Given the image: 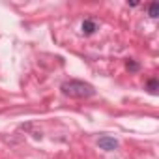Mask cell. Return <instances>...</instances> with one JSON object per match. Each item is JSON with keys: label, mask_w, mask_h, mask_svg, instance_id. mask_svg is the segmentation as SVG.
<instances>
[{"label": "cell", "mask_w": 159, "mask_h": 159, "mask_svg": "<svg viewBox=\"0 0 159 159\" xmlns=\"http://www.w3.org/2000/svg\"><path fill=\"white\" fill-rule=\"evenodd\" d=\"M60 90L64 96L73 98V99H88L96 96V88L90 83L79 81V79H69V81H64L60 84Z\"/></svg>", "instance_id": "obj_1"}, {"label": "cell", "mask_w": 159, "mask_h": 159, "mask_svg": "<svg viewBox=\"0 0 159 159\" xmlns=\"http://www.w3.org/2000/svg\"><path fill=\"white\" fill-rule=\"evenodd\" d=\"M98 146L101 148V150H105V152H114V150H118V140L116 139H112V137H109V135H103V137H99L98 139Z\"/></svg>", "instance_id": "obj_2"}, {"label": "cell", "mask_w": 159, "mask_h": 159, "mask_svg": "<svg viewBox=\"0 0 159 159\" xmlns=\"http://www.w3.org/2000/svg\"><path fill=\"white\" fill-rule=\"evenodd\" d=\"M99 28V25L94 21V19H84L83 21V25H81V32L84 34V36H92V34H96V30Z\"/></svg>", "instance_id": "obj_3"}, {"label": "cell", "mask_w": 159, "mask_h": 159, "mask_svg": "<svg viewBox=\"0 0 159 159\" xmlns=\"http://www.w3.org/2000/svg\"><path fill=\"white\" fill-rule=\"evenodd\" d=\"M144 90L148 92V94H152V96H155L157 94V90H159V81L155 77H152V79H148L146 81V86H144Z\"/></svg>", "instance_id": "obj_4"}, {"label": "cell", "mask_w": 159, "mask_h": 159, "mask_svg": "<svg viewBox=\"0 0 159 159\" xmlns=\"http://www.w3.org/2000/svg\"><path fill=\"white\" fill-rule=\"evenodd\" d=\"M125 69L129 71V73H139L140 71V64L137 62V60H125Z\"/></svg>", "instance_id": "obj_5"}, {"label": "cell", "mask_w": 159, "mask_h": 159, "mask_svg": "<svg viewBox=\"0 0 159 159\" xmlns=\"http://www.w3.org/2000/svg\"><path fill=\"white\" fill-rule=\"evenodd\" d=\"M148 15H150V19H157L159 17V4L157 2L148 4Z\"/></svg>", "instance_id": "obj_6"}]
</instances>
